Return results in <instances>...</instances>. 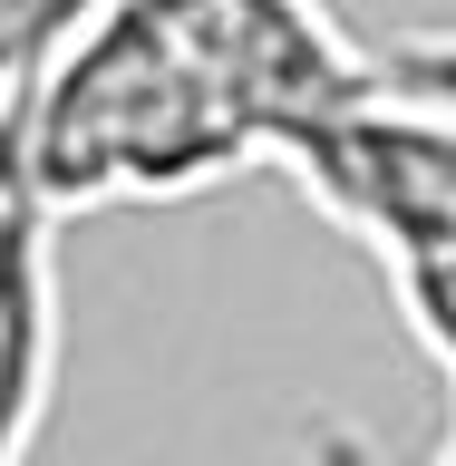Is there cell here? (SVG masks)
<instances>
[{"mask_svg":"<svg viewBox=\"0 0 456 466\" xmlns=\"http://www.w3.org/2000/svg\"><path fill=\"white\" fill-rule=\"evenodd\" d=\"M253 156V127L175 0H107L0 107V195L39 204L49 224L127 195H195L243 175Z\"/></svg>","mask_w":456,"mask_h":466,"instance_id":"obj_1","label":"cell"},{"mask_svg":"<svg viewBox=\"0 0 456 466\" xmlns=\"http://www.w3.org/2000/svg\"><path fill=\"white\" fill-rule=\"evenodd\" d=\"M175 10L195 20L204 58L233 87L262 156H291L301 137L389 97V68L360 58V39H340V20L320 0H175Z\"/></svg>","mask_w":456,"mask_h":466,"instance_id":"obj_2","label":"cell"},{"mask_svg":"<svg viewBox=\"0 0 456 466\" xmlns=\"http://www.w3.org/2000/svg\"><path fill=\"white\" fill-rule=\"evenodd\" d=\"M49 214L0 195V466H29L58 399V243Z\"/></svg>","mask_w":456,"mask_h":466,"instance_id":"obj_3","label":"cell"},{"mask_svg":"<svg viewBox=\"0 0 456 466\" xmlns=\"http://www.w3.org/2000/svg\"><path fill=\"white\" fill-rule=\"evenodd\" d=\"M389 291H399L408 330L456 389V243H428V253H389Z\"/></svg>","mask_w":456,"mask_h":466,"instance_id":"obj_4","label":"cell"},{"mask_svg":"<svg viewBox=\"0 0 456 466\" xmlns=\"http://www.w3.org/2000/svg\"><path fill=\"white\" fill-rule=\"evenodd\" d=\"M97 10H107V0H0V107H10Z\"/></svg>","mask_w":456,"mask_h":466,"instance_id":"obj_5","label":"cell"},{"mask_svg":"<svg viewBox=\"0 0 456 466\" xmlns=\"http://www.w3.org/2000/svg\"><path fill=\"white\" fill-rule=\"evenodd\" d=\"M379 68H389V87H399V97L456 116V39H408V49H389Z\"/></svg>","mask_w":456,"mask_h":466,"instance_id":"obj_6","label":"cell"}]
</instances>
